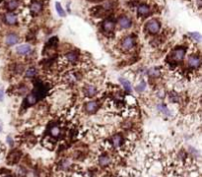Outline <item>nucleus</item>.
I'll return each instance as SVG.
<instances>
[{
	"instance_id": "obj_1",
	"label": "nucleus",
	"mask_w": 202,
	"mask_h": 177,
	"mask_svg": "<svg viewBox=\"0 0 202 177\" xmlns=\"http://www.w3.org/2000/svg\"><path fill=\"white\" fill-rule=\"evenodd\" d=\"M184 56H185V49L183 47H179L171 52V59L175 62H180L183 60Z\"/></svg>"
},
{
	"instance_id": "obj_2",
	"label": "nucleus",
	"mask_w": 202,
	"mask_h": 177,
	"mask_svg": "<svg viewBox=\"0 0 202 177\" xmlns=\"http://www.w3.org/2000/svg\"><path fill=\"white\" fill-rule=\"evenodd\" d=\"M146 29H147V31L150 34H155L159 33L160 29H161V25L157 20H150V21L146 24Z\"/></svg>"
},
{
	"instance_id": "obj_3",
	"label": "nucleus",
	"mask_w": 202,
	"mask_h": 177,
	"mask_svg": "<svg viewBox=\"0 0 202 177\" xmlns=\"http://www.w3.org/2000/svg\"><path fill=\"white\" fill-rule=\"evenodd\" d=\"M99 108V103L96 102V100H91V102H88L85 104V111L87 113H95L96 111Z\"/></svg>"
},
{
	"instance_id": "obj_4",
	"label": "nucleus",
	"mask_w": 202,
	"mask_h": 177,
	"mask_svg": "<svg viewBox=\"0 0 202 177\" xmlns=\"http://www.w3.org/2000/svg\"><path fill=\"white\" fill-rule=\"evenodd\" d=\"M121 45H122V48H124L125 50L132 49L134 47V45H135V39L132 37H125L122 39Z\"/></svg>"
},
{
	"instance_id": "obj_5",
	"label": "nucleus",
	"mask_w": 202,
	"mask_h": 177,
	"mask_svg": "<svg viewBox=\"0 0 202 177\" xmlns=\"http://www.w3.org/2000/svg\"><path fill=\"white\" fill-rule=\"evenodd\" d=\"M39 93H37V92L31 93L26 98V99H25V104H27L28 106L34 105L35 103H37L38 99H39Z\"/></svg>"
},
{
	"instance_id": "obj_6",
	"label": "nucleus",
	"mask_w": 202,
	"mask_h": 177,
	"mask_svg": "<svg viewBox=\"0 0 202 177\" xmlns=\"http://www.w3.org/2000/svg\"><path fill=\"white\" fill-rule=\"evenodd\" d=\"M115 28V23L113 20H105L103 23V29L105 33H112Z\"/></svg>"
},
{
	"instance_id": "obj_7",
	"label": "nucleus",
	"mask_w": 202,
	"mask_h": 177,
	"mask_svg": "<svg viewBox=\"0 0 202 177\" xmlns=\"http://www.w3.org/2000/svg\"><path fill=\"white\" fill-rule=\"evenodd\" d=\"M16 51L20 55H27V54L32 52V46H31V45H29V44L19 45V46L16 48Z\"/></svg>"
},
{
	"instance_id": "obj_8",
	"label": "nucleus",
	"mask_w": 202,
	"mask_h": 177,
	"mask_svg": "<svg viewBox=\"0 0 202 177\" xmlns=\"http://www.w3.org/2000/svg\"><path fill=\"white\" fill-rule=\"evenodd\" d=\"M18 40H19L18 35L16 34H13V33L7 34L6 38H5V42H6V44L9 45V46L16 44L18 42Z\"/></svg>"
},
{
	"instance_id": "obj_9",
	"label": "nucleus",
	"mask_w": 202,
	"mask_h": 177,
	"mask_svg": "<svg viewBox=\"0 0 202 177\" xmlns=\"http://www.w3.org/2000/svg\"><path fill=\"white\" fill-rule=\"evenodd\" d=\"M188 64L190 68L196 69L200 66L201 64V60L198 56H190L188 60Z\"/></svg>"
},
{
	"instance_id": "obj_10",
	"label": "nucleus",
	"mask_w": 202,
	"mask_h": 177,
	"mask_svg": "<svg viewBox=\"0 0 202 177\" xmlns=\"http://www.w3.org/2000/svg\"><path fill=\"white\" fill-rule=\"evenodd\" d=\"M118 25L122 29H129L131 27V25H132V22H131V20L126 16H121L118 19Z\"/></svg>"
},
{
	"instance_id": "obj_11",
	"label": "nucleus",
	"mask_w": 202,
	"mask_h": 177,
	"mask_svg": "<svg viewBox=\"0 0 202 177\" xmlns=\"http://www.w3.org/2000/svg\"><path fill=\"white\" fill-rule=\"evenodd\" d=\"M84 94L86 97L88 98H93L97 95V89H96L94 86L92 85H88L84 88Z\"/></svg>"
},
{
	"instance_id": "obj_12",
	"label": "nucleus",
	"mask_w": 202,
	"mask_h": 177,
	"mask_svg": "<svg viewBox=\"0 0 202 177\" xmlns=\"http://www.w3.org/2000/svg\"><path fill=\"white\" fill-rule=\"evenodd\" d=\"M137 13L139 16H147L150 13V7L146 4H140L137 7Z\"/></svg>"
},
{
	"instance_id": "obj_13",
	"label": "nucleus",
	"mask_w": 202,
	"mask_h": 177,
	"mask_svg": "<svg viewBox=\"0 0 202 177\" xmlns=\"http://www.w3.org/2000/svg\"><path fill=\"white\" fill-rule=\"evenodd\" d=\"M30 10H31L34 14H39L43 10V5L39 1H33L31 5H30Z\"/></svg>"
},
{
	"instance_id": "obj_14",
	"label": "nucleus",
	"mask_w": 202,
	"mask_h": 177,
	"mask_svg": "<svg viewBox=\"0 0 202 177\" xmlns=\"http://www.w3.org/2000/svg\"><path fill=\"white\" fill-rule=\"evenodd\" d=\"M112 144L114 148H119L123 145V138L121 135H114L112 138Z\"/></svg>"
},
{
	"instance_id": "obj_15",
	"label": "nucleus",
	"mask_w": 202,
	"mask_h": 177,
	"mask_svg": "<svg viewBox=\"0 0 202 177\" xmlns=\"http://www.w3.org/2000/svg\"><path fill=\"white\" fill-rule=\"evenodd\" d=\"M4 21L8 25H15L17 23V16L13 13H8V14L5 15Z\"/></svg>"
},
{
	"instance_id": "obj_16",
	"label": "nucleus",
	"mask_w": 202,
	"mask_h": 177,
	"mask_svg": "<svg viewBox=\"0 0 202 177\" xmlns=\"http://www.w3.org/2000/svg\"><path fill=\"white\" fill-rule=\"evenodd\" d=\"M60 133H61V129H60L58 125H52L49 128V134L52 135V137L57 138L60 136Z\"/></svg>"
},
{
	"instance_id": "obj_17",
	"label": "nucleus",
	"mask_w": 202,
	"mask_h": 177,
	"mask_svg": "<svg viewBox=\"0 0 202 177\" xmlns=\"http://www.w3.org/2000/svg\"><path fill=\"white\" fill-rule=\"evenodd\" d=\"M65 58H66L68 62L74 63V62H76L78 59V53L76 51H69L68 53L65 54Z\"/></svg>"
},
{
	"instance_id": "obj_18",
	"label": "nucleus",
	"mask_w": 202,
	"mask_h": 177,
	"mask_svg": "<svg viewBox=\"0 0 202 177\" xmlns=\"http://www.w3.org/2000/svg\"><path fill=\"white\" fill-rule=\"evenodd\" d=\"M19 7V0H8L6 2V8L9 11H14Z\"/></svg>"
},
{
	"instance_id": "obj_19",
	"label": "nucleus",
	"mask_w": 202,
	"mask_h": 177,
	"mask_svg": "<svg viewBox=\"0 0 202 177\" xmlns=\"http://www.w3.org/2000/svg\"><path fill=\"white\" fill-rule=\"evenodd\" d=\"M109 163H110V158L108 155H102L99 158V164L101 166H103V167L109 165Z\"/></svg>"
},
{
	"instance_id": "obj_20",
	"label": "nucleus",
	"mask_w": 202,
	"mask_h": 177,
	"mask_svg": "<svg viewBox=\"0 0 202 177\" xmlns=\"http://www.w3.org/2000/svg\"><path fill=\"white\" fill-rule=\"evenodd\" d=\"M20 156H21V154H20L19 151H15L13 153L10 154V155L8 156V159H12L10 163H16L17 161L20 159Z\"/></svg>"
},
{
	"instance_id": "obj_21",
	"label": "nucleus",
	"mask_w": 202,
	"mask_h": 177,
	"mask_svg": "<svg viewBox=\"0 0 202 177\" xmlns=\"http://www.w3.org/2000/svg\"><path fill=\"white\" fill-rule=\"evenodd\" d=\"M38 73V71L36 68H34V67H31V68H29L26 70V72H25V76H26V78H34L35 76L37 75Z\"/></svg>"
},
{
	"instance_id": "obj_22",
	"label": "nucleus",
	"mask_w": 202,
	"mask_h": 177,
	"mask_svg": "<svg viewBox=\"0 0 202 177\" xmlns=\"http://www.w3.org/2000/svg\"><path fill=\"white\" fill-rule=\"evenodd\" d=\"M119 82L125 91H128V92L131 91V84H130L129 81H127L126 79H123V78H119Z\"/></svg>"
},
{
	"instance_id": "obj_23",
	"label": "nucleus",
	"mask_w": 202,
	"mask_h": 177,
	"mask_svg": "<svg viewBox=\"0 0 202 177\" xmlns=\"http://www.w3.org/2000/svg\"><path fill=\"white\" fill-rule=\"evenodd\" d=\"M55 8H56V11H57V13H58V15H59L60 17H65V16H66V14H65L64 10H63L62 6L60 5L59 2L55 3Z\"/></svg>"
},
{
	"instance_id": "obj_24",
	"label": "nucleus",
	"mask_w": 202,
	"mask_h": 177,
	"mask_svg": "<svg viewBox=\"0 0 202 177\" xmlns=\"http://www.w3.org/2000/svg\"><path fill=\"white\" fill-rule=\"evenodd\" d=\"M158 109H159L160 112L164 113V114H167V115H170V114H171V113H170V110L168 109V107H167V106L164 105V104L158 105Z\"/></svg>"
},
{
	"instance_id": "obj_25",
	"label": "nucleus",
	"mask_w": 202,
	"mask_h": 177,
	"mask_svg": "<svg viewBox=\"0 0 202 177\" xmlns=\"http://www.w3.org/2000/svg\"><path fill=\"white\" fill-rule=\"evenodd\" d=\"M189 35L197 42H199L201 40V35H200L199 33H189Z\"/></svg>"
},
{
	"instance_id": "obj_26",
	"label": "nucleus",
	"mask_w": 202,
	"mask_h": 177,
	"mask_svg": "<svg viewBox=\"0 0 202 177\" xmlns=\"http://www.w3.org/2000/svg\"><path fill=\"white\" fill-rule=\"evenodd\" d=\"M146 89V83L144 82V81H142L137 87H136V91H137L138 93H141V92H143V91Z\"/></svg>"
},
{
	"instance_id": "obj_27",
	"label": "nucleus",
	"mask_w": 202,
	"mask_h": 177,
	"mask_svg": "<svg viewBox=\"0 0 202 177\" xmlns=\"http://www.w3.org/2000/svg\"><path fill=\"white\" fill-rule=\"evenodd\" d=\"M149 75H151V76H155V77H157V76H159V72H158L157 70H155V69H152V70L150 71Z\"/></svg>"
},
{
	"instance_id": "obj_28",
	"label": "nucleus",
	"mask_w": 202,
	"mask_h": 177,
	"mask_svg": "<svg viewBox=\"0 0 202 177\" xmlns=\"http://www.w3.org/2000/svg\"><path fill=\"white\" fill-rule=\"evenodd\" d=\"M7 142L9 143L10 146H13V140L11 139V137H10V136H8V137H7Z\"/></svg>"
},
{
	"instance_id": "obj_29",
	"label": "nucleus",
	"mask_w": 202,
	"mask_h": 177,
	"mask_svg": "<svg viewBox=\"0 0 202 177\" xmlns=\"http://www.w3.org/2000/svg\"><path fill=\"white\" fill-rule=\"evenodd\" d=\"M3 97H4V92L2 90H0V100L3 99Z\"/></svg>"
},
{
	"instance_id": "obj_30",
	"label": "nucleus",
	"mask_w": 202,
	"mask_h": 177,
	"mask_svg": "<svg viewBox=\"0 0 202 177\" xmlns=\"http://www.w3.org/2000/svg\"><path fill=\"white\" fill-rule=\"evenodd\" d=\"M2 126H3L2 125V121L0 120V132H1V130H2Z\"/></svg>"
},
{
	"instance_id": "obj_31",
	"label": "nucleus",
	"mask_w": 202,
	"mask_h": 177,
	"mask_svg": "<svg viewBox=\"0 0 202 177\" xmlns=\"http://www.w3.org/2000/svg\"><path fill=\"white\" fill-rule=\"evenodd\" d=\"M197 3H198V6L200 7V5H201V2H200V0H197Z\"/></svg>"
},
{
	"instance_id": "obj_32",
	"label": "nucleus",
	"mask_w": 202,
	"mask_h": 177,
	"mask_svg": "<svg viewBox=\"0 0 202 177\" xmlns=\"http://www.w3.org/2000/svg\"><path fill=\"white\" fill-rule=\"evenodd\" d=\"M6 177H11V176H6Z\"/></svg>"
}]
</instances>
